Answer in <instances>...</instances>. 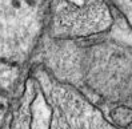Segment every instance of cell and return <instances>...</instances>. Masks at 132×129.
<instances>
[{"label": "cell", "instance_id": "2", "mask_svg": "<svg viewBox=\"0 0 132 129\" xmlns=\"http://www.w3.org/2000/svg\"><path fill=\"white\" fill-rule=\"evenodd\" d=\"M115 3L132 27V0H115Z\"/></svg>", "mask_w": 132, "mask_h": 129}, {"label": "cell", "instance_id": "3", "mask_svg": "<svg viewBox=\"0 0 132 129\" xmlns=\"http://www.w3.org/2000/svg\"><path fill=\"white\" fill-rule=\"evenodd\" d=\"M97 129H115V128H112L110 124L107 123L105 120H103L102 123H100V125H99V128H97Z\"/></svg>", "mask_w": 132, "mask_h": 129}, {"label": "cell", "instance_id": "1", "mask_svg": "<svg viewBox=\"0 0 132 129\" xmlns=\"http://www.w3.org/2000/svg\"><path fill=\"white\" fill-rule=\"evenodd\" d=\"M111 117L119 126H129L132 124V108L120 105L111 110Z\"/></svg>", "mask_w": 132, "mask_h": 129}]
</instances>
